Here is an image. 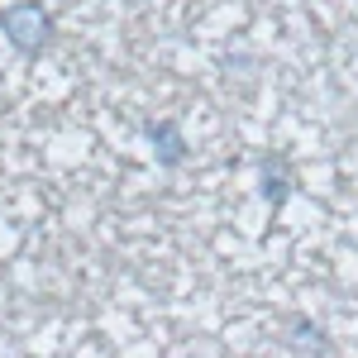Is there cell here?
Returning <instances> with one entry per match:
<instances>
[{
    "instance_id": "1",
    "label": "cell",
    "mask_w": 358,
    "mask_h": 358,
    "mask_svg": "<svg viewBox=\"0 0 358 358\" xmlns=\"http://www.w3.org/2000/svg\"><path fill=\"white\" fill-rule=\"evenodd\" d=\"M0 34L20 48L24 57H43L48 43L57 38V20L43 0H20L10 10H0Z\"/></svg>"
},
{
    "instance_id": "2",
    "label": "cell",
    "mask_w": 358,
    "mask_h": 358,
    "mask_svg": "<svg viewBox=\"0 0 358 358\" xmlns=\"http://www.w3.org/2000/svg\"><path fill=\"white\" fill-rule=\"evenodd\" d=\"M253 172H258V192H263V201H268V210H282L287 206V196L296 192V172H292V163L282 158V153H263L258 163H253Z\"/></svg>"
},
{
    "instance_id": "3",
    "label": "cell",
    "mask_w": 358,
    "mask_h": 358,
    "mask_svg": "<svg viewBox=\"0 0 358 358\" xmlns=\"http://www.w3.org/2000/svg\"><path fill=\"white\" fill-rule=\"evenodd\" d=\"M143 138H148V148H153V158L163 167H177L187 158V138L177 129V120H143Z\"/></svg>"
},
{
    "instance_id": "4",
    "label": "cell",
    "mask_w": 358,
    "mask_h": 358,
    "mask_svg": "<svg viewBox=\"0 0 358 358\" xmlns=\"http://www.w3.org/2000/svg\"><path fill=\"white\" fill-rule=\"evenodd\" d=\"M287 339H292L287 349H296L301 358H330V349H325L330 339H325V330H320L310 315H292V325H287Z\"/></svg>"
}]
</instances>
